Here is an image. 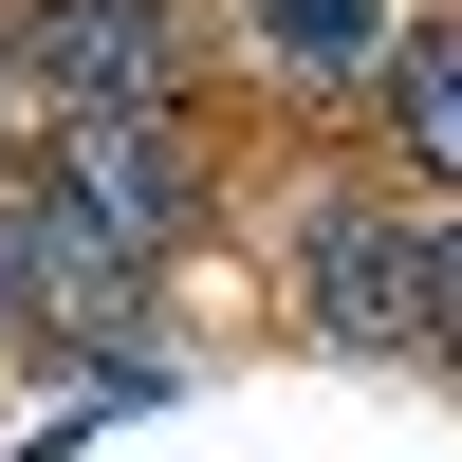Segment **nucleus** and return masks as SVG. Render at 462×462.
I'll return each mask as SVG.
<instances>
[{
	"mask_svg": "<svg viewBox=\"0 0 462 462\" xmlns=\"http://www.w3.org/2000/svg\"><path fill=\"white\" fill-rule=\"evenodd\" d=\"M278 296L315 352L352 370H426V204H407L389 167H315L278 204Z\"/></svg>",
	"mask_w": 462,
	"mask_h": 462,
	"instance_id": "nucleus-1",
	"label": "nucleus"
},
{
	"mask_svg": "<svg viewBox=\"0 0 462 462\" xmlns=\"http://www.w3.org/2000/svg\"><path fill=\"white\" fill-rule=\"evenodd\" d=\"M37 167L74 185V222H93L130 278H167V259H204L222 241V148H204V111H37Z\"/></svg>",
	"mask_w": 462,
	"mask_h": 462,
	"instance_id": "nucleus-2",
	"label": "nucleus"
},
{
	"mask_svg": "<svg viewBox=\"0 0 462 462\" xmlns=\"http://www.w3.org/2000/svg\"><path fill=\"white\" fill-rule=\"evenodd\" d=\"M19 93L37 111H167L185 93V0H19Z\"/></svg>",
	"mask_w": 462,
	"mask_h": 462,
	"instance_id": "nucleus-3",
	"label": "nucleus"
},
{
	"mask_svg": "<svg viewBox=\"0 0 462 462\" xmlns=\"http://www.w3.org/2000/svg\"><path fill=\"white\" fill-rule=\"evenodd\" d=\"M352 130H370V167H389L407 204H462V0H407V19H389Z\"/></svg>",
	"mask_w": 462,
	"mask_h": 462,
	"instance_id": "nucleus-4",
	"label": "nucleus"
},
{
	"mask_svg": "<svg viewBox=\"0 0 462 462\" xmlns=\"http://www.w3.org/2000/svg\"><path fill=\"white\" fill-rule=\"evenodd\" d=\"M389 19H407V0H241V56L278 74L296 111H352L370 56H389Z\"/></svg>",
	"mask_w": 462,
	"mask_h": 462,
	"instance_id": "nucleus-5",
	"label": "nucleus"
},
{
	"mask_svg": "<svg viewBox=\"0 0 462 462\" xmlns=\"http://www.w3.org/2000/svg\"><path fill=\"white\" fill-rule=\"evenodd\" d=\"M426 370L462 389V204H426Z\"/></svg>",
	"mask_w": 462,
	"mask_h": 462,
	"instance_id": "nucleus-6",
	"label": "nucleus"
},
{
	"mask_svg": "<svg viewBox=\"0 0 462 462\" xmlns=\"http://www.w3.org/2000/svg\"><path fill=\"white\" fill-rule=\"evenodd\" d=\"M0 130H37V93H19V0H0Z\"/></svg>",
	"mask_w": 462,
	"mask_h": 462,
	"instance_id": "nucleus-7",
	"label": "nucleus"
}]
</instances>
